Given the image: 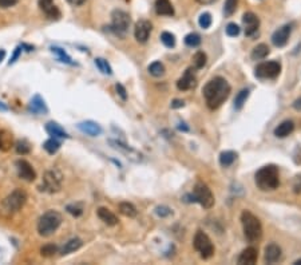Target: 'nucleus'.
I'll return each mask as SVG.
<instances>
[{
	"instance_id": "obj_13",
	"label": "nucleus",
	"mask_w": 301,
	"mask_h": 265,
	"mask_svg": "<svg viewBox=\"0 0 301 265\" xmlns=\"http://www.w3.org/2000/svg\"><path fill=\"white\" fill-rule=\"evenodd\" d=\"M291 34H292V27H291L289 24H285V26L277 28V30L273 32V35H272V43H273L276 47H284V46L288 43V41H289Z\"/></svg>"
},
{
	"instance_id": "obj_3",
	"label": "nucleus",
	"mask_w": 301,
	"mask_h": 265,
	"mask_svg": "<svg viewBox=\"0 0 301 265\" xmlns=\"http://www.w3.org/2000/svg\"><path fill=\"white\" fill-rule=\"evenodd\" d=\"M244 236L249 243H256L262 237V225L260 220L249 211H244L241 214Z\"/></svg>"
},
{
	"instance_id": "obj_25",
	"label": "nucleus",
	"mask_w": 301,
	"mask_h": 265,
	"mask_svg": "<svg viewBox=\"0 0 301 265\" xmlns=\"http://www.w3.org/2000/svg\"><path fill=\"white\" fill-rule=\"evenodd\" d=\"M82 245H83V241H82L81 238H71V240H68L67 243H64L63 247L60 248L59 253L62 256H66V255H70V253H74L75 251H78L79 248H82Z\"/></svg>"
},
{
	"instance_id": "obj_40",
	"label": "nucleus",
	"mask_w": 301,
	"mask_h": 265,
	"mask_svg": "<svg viewBox=\"0 0 301 265\" xmlns=\"http://www.w3.org/2000/svg\"><path fill=\"white\" fill-rule=\"evenodd\" d=\"M41 253H42V256H45V257L54 256L55 253H58V247L54 245V244H46L45 247H42Z\"/></svg>"
},
{
	"instance_id": "obj_19",
	"label": "nucleus",
	"mask_w": 301,
	"mask_h": 265,
	"mask_svg": "<svg viewBox=\"0 0 301 265\" xmlns=\"http://www.w3.org/2000/svg\"><path fill=\"white\" fill-rule=\"evenodd\" d=\"M46 131H47V134L54 137V138H58V140H67V138H70L67 131H64L63 127L54 121L46 123Z\"/></svg>"
},
{
	"instance_id": "obj_10",
	"label": "nucleus",
	"mask_w": 301,
	"mask_h": 265,
	"mask_svg": "<svg viewBox=\"0 0 301 265\" xmlns=\"http://www.w3.org/2000/svg\"><path fill=\"white\" fill-rule=\"evenodd\" d=\"M281 72V64L277 60L262 62L254 70V75L260 79H274Z\"/></svg>"
},
{
	"instance_id": "obj_44",
	"label": "nucleus",
	"mask_w": 301,
	"mask_h": 265,
	"mask_svg": "<svg viewBox=\"0 0 301 265\" xmlns=\"http://www.w3.org/2000/svg\"><path fill=\"white\" fill-rule=\"evenodd\" d=\"M66 211H67L70 214H72L74 217L82 216V213H83V209L77 207V205H67V207H66Z\"/></svg>"
},
{
	"instance_id": "obj_29",
	"label": "nucleus",
	"mask_w": 301,
	"mask_h": 265,
	"mask_svg": "<svg viewBox=\"0 0 301 265\" xmlns=\"http://www.w3.org/2000/svg\"><path fill=\"white\" fill-rule=\"evenodd\" d=\"M249 94H251L249 89H243L236 95V98H234V108L236 110H241L244 107V105L247 104L248 98H249Z\"/></svg>"
},
{
	"instance_id": "obj_15",
	"label": "nucleus",
	"mask_w": 301,
	"mask_h": 265,
	"mask_svg": "<svg viewBox=\"0 0 301 265\" xmlns=\"http://www.w3.org/2000/svg\"><path fill=\"white\" fill-rule=\"evenodd\" d=\"M27 110L32 114H36V115H45V114L49 112V107L46 105V101L39 94H35L32 97L27 106Z\"/></svg>"
},
{
	"instance_id": "obj_31",
	"label": "nucleus",
	"mask_w": 301,
	"mask_h": 265,
	"mask_svg": "<svg viewBox=\"0 0 301 265\" xmlns=\"http://www.w3.org/2000/svg\"><path fill=\"white\" fill-rule=\"evenodd\" d=\"M94 63L102 74H104V75H112V68L111 66H110V63H108L106 59L97 58L94 60Z\"/></svg>"
},
{
	"instance_id": "obj_30",
	"label": "nucleus",
	"mask_w": 301,
	"mask_h": 265,
	"mask_svg": "<svg viewBox=\"0 0 301 265\" xmlns=\"http://www.w3.org/2000/svg\"><path fill=\"white\" fill-rule=\"evenodd\" d=\"M119 212H121L123 216L129 217V218H134L138 214L137 208L130 203H121L119 204Z\"/></svg>"
},
{
	"instance_id": "obj_32",
	"label": "nucleus",
	"mask_w": 301,
	"mask_h": 265,
	"mask_svg": "<svg viewBox=\"0 0 301 265\" xmlns=\"http://www.w3.org/2000/svg\"><path fill=\"white\" fill-rule=\"evenodd\" d=\"M51 51L54 53V54L58 55V60L62 63H66V64H71V66H74L75 63L72 62L71 56L64 51L63 49H59V47H51Z\"/></svg>"
},
{
	"instance_id": "obj_54",
	"label": "nucleus",
	"mask_w": 301,
	"mask_h": 265,
	"mask_svg": "<svg viewBox=\"0 0 301 265\" xmlns=\"http://www.w3.org/2000/svg\"><path fill=\"white\" fill-rule=\"evenodd\" d=\"M4 111H8V106H7L4 102L0 101V112H4Z\"/></svg>"
},
{
	"instance_id": "obj_27",
	"label": "nucleus",
	"mask_w": 301,
	"mask_h": 265,
	"mask_svg": "<svg viewBox=\"0 0 301 265\" xmlns=\"http://www.w3.org/2000/svg\"><path fill=\"white\" fill-rule=\"evenodd\" d=\"M269 47H268L265 43H261V45H257L256 47L253 49L251 58H252L253 60H261V59H265L266 56L269 55Z\"/></svg>"
},
{
	"instance_id": "obj_16",
	"label": "nucleus",
	"mask_w": 301,
	"mask_h": 265,
	"mask_svg": "<svg viewBox=\"0 0 301 265\" xmlns=\"http://www.w3.org/2000/svg\"><path fill=\"white\" fill-rule=\"evenodd\" d=\"M196 86H197V79L194 77L192 68H188L186 72L184 74V77L180 78L178 82H177V87H178V90L181 91L192 90V89H194Z\"/></svg>"
},
{
	"instance_id": "obj_24",
	"label": "nucleus",
	"mask_w": 301,
	"mask_h": 265,
	"mask_svg": "<svg viewBox=\"0 0 301 265\" xmlns=\"http://www.w3.org/2000/svg\"><path fill=\"white\" fill-rule=\"evenodd\" d=\"M155 12L162 16H173L174 15V8L170 0H157L155 1Z\"/></svg>"
},
{
	"instance_id": "obj_45",
	"label": "nucleus",
	"mask_w": 301,
	"mask_h": 265,
	"mask_svg": "<svg viewBox=\"0 0 301 265\" xmlns=\"http://www.w3.org/2000/svg\"><path fill=\"white\" fill-rule=\"evenodd\" d=\"M22 53H23V47H22V46H18V47L14 50V54H12L11 59H9V62H8L9 66H11V64H14V63L18 60L19 56L22 55Z\"/></svg>"
},
{
	"instance_id": "obj_51",
	"label": "nucleus",
	"mask_w": 301,
	"mask_h": 265,
	"mask_svg": "<svg viewBox=\"0 0 301 265\" xmlns=\"http://www.w3.org/2000/svg\"><path fill=\"white\" fill-rule=\"evenodd\" d=\"M67 1L71 5H75V7H78V5L85 4V3H86V0H67Z\"/></svg>"
},
{
	"instance_id": "obj_1",
	"label": "nucleus",
	"mask_w": 301,
	"mask_h": 265,
	"mask_svg": "<svg viewBox=\"0 0 301 265\" xmlns=\"http://www.w3.org/2000/svg\"><path fill=\"white\" fill-rule=\"evenodd\" d=\"M232 87L228 81L222 77L213 78L203 87V98L206 101L207 107L210 110H216L229 98Z\"/></svg>"
},
{
	"instance_id": "obj_49",
	"label": "nucleus",
	"mask_w": 301,
	"mask_h": 265,
	"mask_svg": "<svg viewBox=\"0 0 301 265\" xmlns=\"http://www.w3.org/2000/svg\"><path fill=\"white\" fill-rule=\"evenodd\" d=\"M185 106V102L184 101H181V99H174L173 102H171V107L173 108H181Z\"/></svg>"
},
{
	"instance_id": "obj_37",
	"label": "nucleus",
	"mask_w": 301,
	"mask_h": 265,
	"mask_svg": "<svg viewBox=\"0 0 301 265\" xmlns=\"http://www.w3.org/2000/svg\"><path fill=\"white\" fill-rule=\"evenodd\" d=\"M193 64L196 68H202L205 64H206V55H205V53H202V51H198V53H196L193 56Z\"/></svg>"
},
{
	"instance_id": "obj_33",
	"label": "nucleus",
	"mask_w": 301,
	"mask_h": 265,
	"mask_svg": "<svg viewBox=\"0 0 301 265\" xmlns=\"http://www.w3.org/2000/svg\"><path fill=\"white\" fill-rule=\"evenodd\" d=\"M12 145V135L8 131L0 130V150H8Z\"/></svg>"
},
{
	"instance_id": "obj_52",
	"label": "nucleus",
	"mask_w": 301,
	"mask_h": 265,
	"mask_svg": "<svg viewBox=\"0 0 301 265\" xmlns=\"http://www.w3.org/2000/svg\"><path fill=\"white\" fill-rule=\"evenodd\" d=\"M293 107L296 108L297 111H301V98L296 99V101L293 102Z\"/></svg>"
},
{
	"instance_id": "obj_56",
	"label": "nucleus",
	"mask_w": 301,
	"mask_h": 265,
	"mask_svg": "<svg viewBox=\"0 0 301 265\" xmlns=\"http://www.w3.org/2000/svg\"><path fill=\"white\" fill-rule=\"evenodd\" d=\"M293 264H296V265H297V264H301V259H300V260H296V261H295V263H293Z\"/></svg>"
},
{
	"instance_id": "obj_5",
	"label": "nucleus",
	"mask_w": 301,
	"mask_h": 265,
	"mask_svg": "<svg viewBox=\"0 0 301 265\" xmlns=\"http://www.w3.org/2000/svg\"><path fill=\"white\" fill-rule=\"evenodd\" d=\"M27 201V194L22 189H15L14 192L7 196L1 203V209L8 214L16 213L24 207V204Z\"/></svg>"
},
{
	"instance_id": "obj_21",
	"label": "nucleus",
	"mask_w": 301,
	"mask_h": 265,
	"mask_svg": "<svg viewBox=\"0 0 301 265\" xmlns=\"http://www.w3.org/2000/svg\"><path fill=\"white\" fill-rule=\"evenodd\" d=\"M257 259H258V252H257V249L253 247H249L241 252V255L238 257V264L253 265L257 263Z\"/></svg>"
},
{
	"instance_id": "obj_53",
	"label": "nucleus",
	"mask_w": 301,
	"mask_h": 265,
	"mask_svg": "<svg viewBox=\"0 0 301 265\" xmlns=\"http://www.w3.org/2000/svg\"><path fill=\"white\" fill-rule=\"evenodd\" d=\"M198 3H201V4H205V5H207V4H213V3H216L217 0H197Z\"/></svg>"
},
{
	"instance_id": "obj_26",
	"label": "nucleus",
	"mask_w": 301,
	"mask_h": 265,
	"mask_svg": "<svg viewBox=\"0 0 301 265\" xmlns=\"http://www.w3.org/2000/svg\"><path fill=\"white\" fill-rule=\"evenodd\" d=\"M237 159V153L233 150H225L220 154V165L222 167H229Z\"/></svg>"
},
{
	"instance_id": "obj_39",
	"label": "nucleus",
	"mask_w": 301,
	"mask_h": 265,
	"mask_svg": "<svg viewBox=\"0 0 301 265\" xmlns=\"http://www.w3.org/2000/svg\"><path fill=\"white\" fill-rule=\"evenodd\" d=\"M237 5H238V0H226L224 7V14L226 15V16L233 15L234 11L237 9Z\"/></svg>"
},
{
	"instance_id": "obj_23",
	"label": "nucleus",
	"mask_w": 301,
	"mask_h": 265,
	"mask_svg": "<svg viewBox=\"0 0 301 265\" xmlns=\"http://www.w3.org/2000/svg\"><path fill=\"white\" fill-rule=\"evenodd\" d=\"M293 130H295V123H293L292 121L287 119V121L281 122V123L274 129V135H276L277 138H285L288 135L292 134Z\"/></svg>"
},
{
	"instance_id": "obj_55",
	"label": "nucleus",
	"mask_w": 301,
	"mask_h": 265,
	"mask_svg": "<svg viewBox=\"0 0 301 265\" xmlns=\"http://www.w3.org/2000/svg\"><path fill=\"white\" fill-rule=\"evenodd\" d=\"M5 54H7V53H5V50H0V63L3 62V60H4V58H5Z\"/></svg>"
},
{
	"instance_id": "obj_47",
	"label": "nucleus",
	"mask_w": 301,
	"mask_h": 265,
	"mask_svg": "<svg viewBox=\"0 0 301 265\" xmlns=\"http://www.w3.org/2000/svg\"><path fill=\"white\" fill-rule=\"evenodd\" d=\"M293 190H295V193H301V174L295 177V181H293Z\"/></svg>"
},
{
	"instance_id": "obj_2",
	"label": "nucleus",
	"mask_w": 301,
	"mask_h": 265,
	"mask_svg": "<svg viewBox=\"0 0 301 265\" xmlns=\"http://www.w3.org/2000/svg\"><path fill=\"white\" fill-rule=\"evenodd\" d=\"M254 180H256L257 188L262 190V192L276 190L280 186L279 167L274 166V165L262 166L260 170H257Z\"/></svg>"
},
{
	"instance_id": "obj_8",
	"label": "nucleus",
	"mask_w": 301,
	"mask_h": 265,
	"mask_svg": "<svg viewBox=\"0 0 301 265\" xmlns=\"http://www.w3.org/2000/svg\"><path fill=\"white\" fill-rule=\"evenodd\" d=\"M131 18L130 15L122 11V9H114L111 14V31L118 36L126 35L127 30L130 27Z\"/></svg>"
},
{
	"instance_id": "obj_34",
	"label": "nucleus",
	"mask_w": 301,
	"mask_h": 265,
	"mask_svg": "<svg viewBox=\"0 0 301 265\" xmlns=\"http://www.w3.org/2000/svg\"><path fill=\"white\" fill-rule=\"evenodd\" d=\"M148 70H149V72H150V74L155 78L162 77V75L165 74V66H163L161 62H158V60L157 62L151 63V64L149 66Z\"/></svg>"
},
{
	"instance_id": "obj_50",
	"label": "nucleus",
	"mask_w": 301,
	"mask_h": 265,
	"mask_svg": "<svg viewBox=\"0 0 301 265\" xmlns=\"http://www.w3.org/2000/svg\"><path fill=\"white\" fill-rule=\"evenodd\" d=\"M177 129H178V130H181V131H189V126L186 125L185 122H180V123H178V126H177Z\"/></svg>"
},
{
	"instance_id": "obj_11",
	"label": "nucleus",
	"mask_w": 301,
	"mask_h": 265,
	"mask_svg": "<svg viewBox=\"0 0 301 265\" xmlns=\"http://www.w3.org/2000/svg\"><path fill=\"white\" fill-rule=\"evenodd\" d=\"M15 166L18 170L19 177L22 180L27 181V182H34L36 180V171L34 170V167L26 159H18L15 162Z\"/></svg>"
},
{
	"instance_id": "obj_41",
	"label": "nucleus",
	"mask_w": 301,
	"mask_h": 265,
	"mask_svg": "<svg viewBox=\"0 0 301 265\" xmlns=\"http://www.w3.org/2000/svg\"><path fill=\"white\" fill-rule=\"evenodd\" d=\"M198 24H200V27L203 28V30H206V28L210 27L211 15L209 14V12H203V14H201L200 19H198Z\"/></svg>"
},
{
	"instance_id": "obj_18",
	"label": "nucleus",
	"mask_w": 301,
	"mask_h": 265,
	"mask_svg": "<svg viewBox=\"0 0 301 265\" xmlns=\"http://www.w3.org/2000/svg\"><path fill=\"white\" fill-rule=\"evenodd\" d=\"M78 129L85 133L86 135H90V137H98L102 134V127L99 123L94 121H83L81 123H78Z\"/></svg>"
},
{
	"instance_id": "obj_48",
	"label": "nucleus",
	"mask_w": 301,
	"mask_h": 265,
	"mask_svg": "<svg viewBox=\"0 0 301 265\" xmlns=\"http://www.w3.org/2000/svg\"><path fill=\"white\" fill-rule=\"evenodd\" d=\"M19 0H0V7L1 8H9V7H14Z\"/></svg>"
},
{
	"instance_id": "obj_46",
	"label": "nucleus",
	"mask_w": 301,
	"mask_h": 265,
	"mask_svg": "<svg viewBox=\"0 0 301 265\" xmlns=\"http://www.w3.org/2000/svg\"><path fill=\"white\" fill-rule=\"evenodd\" d=\"M115 90H117V94L121 97L123 101H126L127 99V93H126V89L123 87V86L121 85V83H117L115 85Z\"/></svg>"
},
{
	"instance_id": "obj_20",
	"label": "nucleus",
	"mask_w": 301,
	"mask_h": 265,
	"mask_svg": "<svg viewBox=\"0 0 301 265\" xmlns=\"http://www.w3.org/2000/svg\"><path fill=\"white\" fill-rule=\"evenodd\" d=\"M265 263L268 264H274L281 259V248L277 244L270 243L265 247V255H264Z\"/></svg>"
},
{
	"instance_id": "obj_7",
	"label": "nucleus",
	"mask_w": 301,
	"mask_h": 265,
	"mask_svg": "<svg viewBox=\"0 0 301 265\" xmlns=\"http://www.w3.org/2000/svg\"><path fill=\"white\" fill-rule=\"evenodd\" d=\"M190 198H193V203H198L205 209H210L214 205V196L211 193V190L209 189L206 184L203 182H197L194 185L193 194L189 196Z\"/></svg>"
},
{
	"instance_id": "obj_4",
	"label": "nucleus",
	"mask_w": 301,
	"mask_h": 265,
	"mask_svg": "<svg viewBox=\"0 0 301 265\" xmlns=\"http://www.w3.org/2000/svg\"><path fill=\"white\" fill-rule=\"evenodd\" d=\"M62 224V214L56 211H47L38 221V233L42 237H50L59 229Z\"/></svg>"
},
{
	"instance_id": "obj_14",
	"label": "nucleus",
	"mask_w": 301,
	"mask_h": 265,
	"mask_svg": "<svg viewBox=\"0 0 301 265\" xmlns=\"http://www.w3.org/2000/svg\"><path fill=\"white\" fill-rule=\"evenodd\" d=\"M243 22L244 26H245V35H256L258 27H260V19L257 18V15H254L253 12H247V14H244Z\"/></svg>"
},
{
	"instance_id": "obj_9",
	"label": "nucleus",
	"mask_w": 301,
	"mask_h": 265,
	"mask_svg": "<svg viewBox=\"0 0 301 265\" xmlns=\"http://www.w3.org/2000/svg\"><path fill=\"white\" fill-rule=\"evenodd\" d=\"M194 248L196 251L200 252L202 259H210L214 255V247L210 237L206 233H203L202 230H198L194 236Z\"/></svg>"
},
{
	"instance_id": "obj_36",
	"label": "nucleus",
	"mask_w": 301,
	"mask_h": 265,
	"mask_svg": "<svg viewBox=\"0 0 301 265\" xmlns=\"http://www.w3.org/2000/svg\"><path fill=\"white\" fill-rule=\"evenodd\" d=\"M15 150H16V153L18 154L26 156V154H28L31 152V146L28 144V141L19 140L16 141V144H15Z\"/></svg>"
},
{
	"instance_id": "obj_22",
	"label": "nucleus",
	"mask_w": 301,
	"mask_h": 265,
	"mask_svg": "<svg viewBox=\"0 0 301 265\" xmlns=\"http://www.w3.org/2000/svg\"><path fill=\"white\" fill-rule=\"evenodd\" d=\"M97 214H98L99 218L103 221L104 224L108 225V226H115V225L118 224V217L115 216L110 209H107V208H99L98 211H97Z\"/></svg>"
},
{
	"instance_id": "obj_35",
	"label": "nucleus",
	"mask_w": 301,
	"mask_h": 265,
	"mask_svg": "<svg viewBox=\"0 0 301 265\" xmlns=\"http://www.w3.org/2000/svg\"><path fill=\"white\" fill-rule=\"evenodd\" d=\"M185 45L188 46V47H192V49H196V47L201 45V36L196 34V32L188 34V35L185 36Z\"/></svg>"
},
{
	"instance_id": "obj_17",
	"label": "nucleus",
	"mask_w": 301,
	"mask_h": 265,
	"mask_svg": "<svg viewBox=\"0 0 301 265\" xmlns=\"http://www.w3.org/2000/svg\"><path fill=\"white\" fill-rule=\"evenodd\" d=\"M39 7L49 19L58 20L60 18V11L54 4V0H39Z\"/></svg>"
},
{
	"instance_id": "obj_38",
	"label": "nucleus",
	"mask_w": 301,
	"mask_h": 265,
	"mask_svg": "<svg viewBox=\"0 0 301 265\" xmlns=\"http://www.w3.org/2000/svg\"><path fill=\"white\" fill-rule=\"evenodd\" d=\"M161 42L166 46L167 49H173L175 46V36L171 32H162L161 34Z\"/></svg>"
},
{
	"instance_id": "obj_28",
	"label": "nucleus",
	"mask_w": 301,
	"mask_h": 265,
	"mask_svg": "<svg viewBox=\"0 0 301 265\" xmlns=\"http://www.w3.org/2000/svg\"><path fill=\"white\" fill-rule=\"evenodd\" d=\"M60 146H62L60 141H59L58 138H54V137H51L50 140H47L45 144H43V149H45L49 154H56L59 152Z\"/></svg>"
},
{
	"instance_id": "obj_42",
	"label": "nucleus",
	"mask_w": 301,
	"mask_h": 265,
	"mask_svg": "<svg viewBox=\"0 0 301 265\" xmlns=\"http://www.w3.org/2000/svg\"><path fill=\"white\" fill-rule=\"evenodd\" d=\"M155 214L158 217H161V218H165V217H169L170 214H173V211L169 207L161 205V207L155 208Z\"/></svg>"
},
{
	"instance_id": "obj_6",
	"label": "nucleus",
	"mask_w": 301,
	"mask_h": 265,
	"mask_svg": "<svg viewBox=\"0 0 301 265\" xmlns=\"http://www.w3.org/2000/svg\"><path fill=\"white\" fill-rule=\"evenodd\" d=\"M62 184H63L62 173L56 169H51V170L46 171L45 175H43V182L39 186V190L50 194L58 193L62 189Z\"/></svg>"
},
{
	"instance_id": "obj_12",
	"label": "nucleus",
	"mask_w": 301,
	"mask_h": 265,
	"mask_svg": "<svg viewBox=\"0 0 301 265\" xmlns=\"http://www.w3.org/2000/svg\"><path fill=\"white\" fill-rule=\"evenodd\" d=\"M151 30H153V26L149 20H138L135 23L134 28V36L137 42L146 43L149 41V36L151 34Z\"/></svg>"
},
{
	"instance_id": "obj_43",
	"label": "nucleus",
	"mask_w": 301,
	"mask_h": 265,
	"mask_svg": "<svg viewBox=\"0 0 301 265\" xmlns=\"http://www.w3.org/2000/svg\"><path fill=\"white\" fill-rule=\"evenodd\" d=\"M225 31H226L228 36H232V38H234V36L240 35V31H241V28L238 27L236 23H229V24L226 26V28H225Z\"/></svg>"
}]
</instances>
